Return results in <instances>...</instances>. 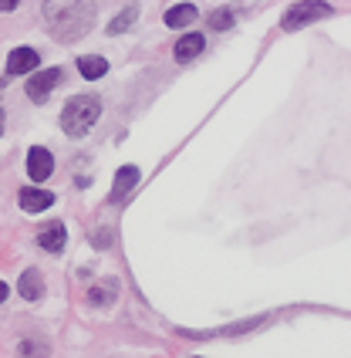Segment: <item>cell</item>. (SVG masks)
Returning a JSON list of instances; mask_svg holds the SVG:
<instances>
[{
    "mask_svg": "<svg viewBox=\"0 0 351 358\" xmlns=\"http://www.w3.org/2000/svg\"><path fill=\"white\" fill-rule=\"evenodd\" d=\"M44 24L61 44H75L95 27L92 0H44Z\"/></svg>",
    "mask_w": 351,
    "mask_h": 358,
    "instance_id": "cell-1",
    "label": "cell"
},
{
    "mask_svg": "<svg viewBox=\"0 0 351 358\" xmlns=\"http://www.w3.org/2000/svg\"><path fill=\"white\" fill-rule=\"evenodd\" d=\"M101 119V99L98 95H75V99L64 101V112H61V129L71 136V139H81L95 129V122Z\"/></svg>",
    "mask_w": 351,
    "mask_h": 358,
    "instance_id": "cell-2",
    "label": "cell"
},
{
    "mask_svg": "<svg viewBox=\"0 0 351 358\" xmlns=\"http://www.w3.org/2000/svg\"><path fill=\"white\" fill-rule=\"evenodd\" d=\"M331 14H334V7L324 3V0H301V3L287 7V14L280 17V31H301V27H308L314 20L331 17Z\"/></svg>",
    "mask_w": 351,
    "mask_h": 358,
    "instance_id": "cell-3",
    "label": "cell"
},
{
    "mask_svg": "<svg viewBox=\"0 0 351 358\" xmlns=\"http://www.w3.org/2000/svg\"><path fill=\"white\" fill-rule=\"evenodd\" d=\"M61 81H64V71H61V68H48V71H38V75H34V78L27 81V99L31 101H48V95H51V92H55V88H58Z\"/></svg>",
    "mask_w": 351,
    "mask_h": 358,
    "instance_id": "cell-4",
    "label": "cell"
},
{
    "mask_svg": "<svg viewBox=\"0 0 351 358\" xmlns=\"http://www.w3.org/2000/svg\"><path fill=\"white\" fill-rule=\"evenodd\" d=\"M51 173H55V159H51V152H48L44 145H34V149L27 152V176L34 179V182H44Z\"/></svg>",
    "mask_w": 351,
    "mask_h": 358,
    "instance_id": "cell-5",
    "label": "cell"
},
{
    "mask_svg": "<svg viewBox=\"0 0 351 358\" xmlns=\"http://www.w3.org/2000/svg\"><path fill=\"white\" fill-rule=\"evenodd\" d=\"M17 196H20V210H24V213H41V210L55 206V193L38 189V186H24Z\"/></svg>",
    "mask_w": 351,
    "mask_h": 358,
    "instance_id": "cell-6",
    "label": "cell"
},
{
    "mask_svg": "<svg viewBox=\"0 0 351 358\" xmlns=\"http://www.w3.org/2000/svg\"><path fill=\"white\" fill-rule=\"evenodd\" d=\"M38 61L41 55L34 48H17V51H10V58H7V75H27V71H38Z\"/></svg>",
    "mask_w": 351,
    "mask_h": 358,
    "instance_id": "cell-7",
    "label": "cell"
},
{
    "mask_svg": "<svg viewBox=\"0 0 351 358\" xmlns=\"http://www.w3.org/2000/svg\"><path fill=\"white\" fill-rule=\"evenodd\" d=\"M64 240H68V230H64V223H61V220L48 223V227L38 234L41 250H48V254H58V250H64Z\"/></svg>",
    "mask_w": 351,
    "mask_h": 358,
    "instance_id": "cell-8",
    "label": "cell"
},
{
    "mask_svg": "<svg viewBox=\"0 0 351 358\" xmlns=\"http://www.w3.org/2000/svg\"><path fill=\"white\" fill-rule=\"evenodd\" d=\"M17 291H20V298H24V301H41V298H44V274H41L38 267L24 271Z\"/></svg>",
    "mask_w": 351,
    "mask_h": 358,
    "instance_id": "cell-9",
    "label": "cell"
},
{
    "mask_svg": "<svg viewBox=\"0 0 351 358\" xmlns=\"http://www.w3.org/2000/svg\"><path fill=\"white\" fill-rule=\"evenodd\" d=\"M138 176H142V173H138V166H122V169L115 173V182H112V203L125 199V193L138 182Z\"/></svg>",
    "mask_w": 351,
    "mask_h": 358,
    "instance_id": "cell-10",
    "label": "cell"
},
{
    "mask_svg": "<svg viewBox=\"0 0 351 358\" xmlns=\"http://www.w3.org/2000/svg\"><path fill=\"white\" fill-rule=\"evenodd\" d=\"M196 17H199L196 3H189V0H186V3H176V7H169L162 20H166V27H189Z\"/></svg>",
    "mask_w": 351,
    "mask_h": 358,
    "instance_id": "cell-11",
    "label": "cell"
},
{
    "mask_svg": "<svg viewBox=\"0 0 351 358\" xmlns=\"http://www.w3.org/2000/svg\"><path fill=\"white\" fill-rule=\"evenodd\" d=\"M203 48H206L203 34H182V38L176 41V61H193Z\"/></svg>",
    "mask_w": 351,
    "mask_h": 358,
    "instance_id": "cell-12",
    "label": "cell"
},
{
    "mask_svg": "<svg viewBox=\"0 0 351 358\" xmlns=\"http://www.w3.org/2000/svg\"><path fill=\"white\" fill-rule=\"evenodd\" d=\"M78 71H81V78H88V81L105 78L108 75V61L101 58V55H85V58H78Z\"/></svg>",
    "mask_w": 351,
    "mask_h": 358,
    "instance_id": "cell-13",
    "label": "cell"
},
{
    "mask_svg": "<svg viewBox=\"0 0 351 358\" xmlns=\"http://www.w3.org/2000/svg\"><path fill=\"white\" fill-rule=\"evenodd\" d=\"M136 17H138V3H129L122 14H115V17H112V24H108V34H112V38L125 34V31L136 24Z\"/></svg>",
    "mask_w": 351,
    "mask_h": 358,
    "instance_id": "cell-14",
    "label": "cell"
},
{
    "mask_svg": "<svg viewBox=\"0 0 351 358\" xmlns=\"http://www.w3.org/2000/svg\"><path fill=\"white\" fill-rule=\"evenodd\" d=\"M115 291H118L115 280H105V284H98V287L88 291V301H92V304H112V301H115Z\"/></svg>",
    "mask_w": 351,
    "mask_h": 358,
    "instance_id": "cell-15",
    "label": "cell"
},
{
    "mask_svg": "<svg viewBox=\"0 0 351 358\" xmlns=\"http://www.w3.org/2000/svg\"><path fill=\"white\" fill-rule=\"evenodd\" d=\"M210 27H213V31H230V27H234V14H230V10H213V14H210Z\"/></svg>",
    "mask_w": 351,
    "mask_h": 358,
    "instance_id": "cell-16",
    "label": "cell"
},
{
    "mask_svg": "<svg viewBox=\"0 0 351 358\" xmlns=\"http://www.w3.org/2000/svg\"><path fill=\"white\" fill-rule=\"evenodd\" d=\"M20 0H0V14H7V10H14Z\"/></svg>",
    "mask_w": 351,
    "mask_h": 358,
    "instance_id": "cell-17",
    "label": "cell"
},
{
    "mask_svg": "<svg viewBox=\"0 0 351 358\" xmlns=\"http://www.w3.org/2000/svg\"><path fill=\"white\" fill-rule=\"evenodd\" d=\"M7 298V284H3V280H0V301Z\"/></svg>",
    "mask_w": 351,
    "mask_h": 358,
    "instance_id": "cell-18",
    "label": "cell"
},
{
    "mask_svg": "<svg viewBox=\"0 0 351 358\" xmlns=\"http://www.w3.org/2000/svg\"><path fill=\"white\" fill-rule=\"evenodd\" d=\"M3 122H7V115H3V108H0V136H3Z\"/></svg>",
    "mask_w": 351,
    "mask_h": 358,
    "instance_id": "cell-19",
    "label": "cell"
}]
</instances>
